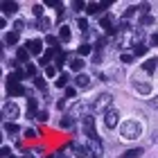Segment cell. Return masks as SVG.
<instances>
[{"mask_svg": "<svg viewBox=\"0 0 158 158\" xmlns=\"http://www.w3.org/2000/svg\"><path fill=\"white\" fill-rule=\"evenodd\" d=\"M45 43H48V45H52V48H56L59 39H56V36H50V34H48V36H45Z\"/></svg>", "mask_w": 158, "mask_h": 158, "instance_id": "obj_34", "label": "cell"}, {"mask_svg": "<svg viewBox=\"0 0 158 158\" xmlns=\"http://www.w3.org/2000/svg\"><path fill=\"white\" fill-rule=\"evenodd\" d=\"M45 77H48V79H54V77H56V68H54V66H48V68H45Z\"/></svg>", "mask_w": 158, "mask_h": 158, "instance_id": "obj_32", "label": "cell"}, {"mask_svg": "<svg viewBox=\"0 0 158 158\" xmlns=\"http://www.w3.org/2000/svg\"><path fill=\"white\" fill-rule=\"evenodd\" d=\"M56 158H66V156H63V154H56Z\"/></svg>", "mask_w": 158, "mask_h": 158, "instance_id": "obj_45", "label": "cell"}, {"mask_svg": "<svg viewBox=\"0 0 158 158\" xmlns=\"http://www.w3.org/2000/svg\"><path fill=\"white\" fill-rule=\"evenodd\" d=\"M59 129H73V115H63L61 118V122H59Z\"/></svg>", "mask_w": 158, "mask_h": 158, "instance_id": "obj_18", "label": "cell"}, {"mask_svg": "<svg viewBox=\"0 0 158 158\" xmlns=\"http://www.w3.org/2000/svg\"><path fill=\"white\" fill-rule=\"evenodd\" d=\"M7 93L11 97H20V95H27V88H23L18 81H16V75H9L7 77Z\"/></svg>", "mask_w": 158, "mask_h": 158, "instance_id": "obj_2", "label": "cell"}, {"mask_svg": "<svg viewBox=\"0 0 158 158\" xmlns=\"http://www.w3.org/2000/svg\"><path fill=\"white\" fill-rule=\"evenodd\" d=\"M66 59H68V52H61V54H56V66H63V63H66Z\"/></svg>", "mask_w": 158, "mask_h": 158, "instance_id": "obj_31", "label": "cell"}, {"mask_svg": "<svg viewBox=\"0 0 158 158\" xmlns=\"http://www.w3.org/2000/svg\"><path fill=\"white\" fill-rule=\"evenodd\" d=\"M113 102V95L111 93H102V95L95 97V102H93V109L97 113H104V109H109V104Z\"/></svg>", "mask_w": 158, "mask_h": 158, "instance_id": "obj_3", "label": "cell"}, {"mask_svg": "<svg viewBox=\"0 0 158 158\" xmlns=\"http://www.w3.org/2000/svg\"><path fill=\"white\" fill-rule=\"evenodd\" d=\"M75 84L79 86V88H86V86L90 84V77H88V75H77V79H75Z\"/></svg>", "mask_w": 158, "mask_h": 158, "instance_id": "obj_17", "label": "cell"}, {"mask_svg": "<svg viewBox=\"0 0 158 158\" xmlns=\"http://www.w3.org/2000/svg\"><path fill=\"white\" fill-rule=\"evenodd\" d=\"M30 50H27V48H18L16 50V61L18 63H27V61H30Z\"/></svg>", "mask_w": 158, "mask_h": 158, "instance_id": "obj_12", "label": "cell"}, {"mask_svg": "<svg viewBox=\"0 0 158 158\" xmlns=\"http://www.w3.org/2000/svg\"><path fill=\"white\" fill-rule=\"evenodd\" d=\"M120 59H122V63H131V61L135 59V56H133V54H122Z\"/></svg>", "mask_w": 158, "mask_h": 158, "instance_id": "obj_35", "label": "cell"}, {"mask_svg": "<svg viewBox=\"0 0 158 158\" xmlns=\"http://www.w3.org/2000/svg\"><path fill=\"white\" fill-rule=\"evenodd\" d=\"M93 61H95V63H99V61H102V54H99V52H95V54H93Z\"/></svg>", "mask_w": 158, "mask_h": 158, "instance_id": "obj_44", "label": "cell"}, {"mask_svg": "<svg viewBox=\"0 0 158 158\" xmlns=\"http://www.w3.org/2000/svg\"><path fill=\"white\" fill-rule=\"evenodd\" d=\"M104 45H106V39L102 36V39H97V41H95V45H93V50H95V52H102V48H104Z\"/></svg>", "mask_w": 158, "mask_h": 158, "instance_id": "obj_26", "label": "cell"}, {"mask_svg": "<svg viewBox=\"0 0 158 158\" xmlns=\"http://www.w3.org/2000/svg\"><path fill=\"white\" fill-rule=\"evenodd\" d=\"M129 30V23H127V20H122V23L118 25V32H127Z\"/></svg>", "mask_w": 158, "mask_h": 158, "instance_id": "obj_38", "label": "cell"}, {"mask_svg": "<svg viewBox=\"0 0 158 158\" xmlns=\"http://www.w3.org/2000/svg\"><path fill=\"white\" fill-rule=\"evenodd\" d=\"M152 45H156V48H158V32H154V34H152Z\"/></svg>", "mask_w": 158, "mask_h": 158, "instance_id": "obj_41", "label": "cell"}, {"mask_svg": "<svg viewBox=\"0 0 158 158\" xmlns=\"http://www.w3.org/2000/svg\"><path fill=\"white\" fill-rule=\"evenodd\" d=\"M140 133H142V127H140L138 120H127V122H122L120 135H122L124 140H135V138H140Z\"/></svg>", "mask_w": 158, "mask_h": 158, "instance_id": "obj_1", "label": "cell"}, {"mask_svg": "<svg viewBox=\"0 0 158 158\" xmlns=\"http://www.w3.org/2000/svg\"><path fill=\"white\" fill-rule=\"evenodd\" d=\"M90 52H93V45H88V43L79 45V50H77V54H79V56H88Z\"/></svg>", "mask_w": 158, "mask_h": 158, "instance_id": "obj_21", "label": "cell"}, {"mask_svg": "<svg viewBox=\"0 0 158 158\" xmlns=\"http://www.w3.org/2000/svg\"><path fill=\"white\" fill-rule=\"evenodd\" d=\"M48 158H56V156H48Z\"/></svg>", "mask_w": 158, "mask_h": 158, "instance_id": "obj_47", "label": "cell"}, {"mask_svg": "<svg viewBox=\"0 0 158 158\" xmlns=\"http://www.w3.org/2000/svg\"><path fill=\"white\" fill-rule=\"evenodd\" d=\"M34 86H36L39 90H45V79L43 77H34Z\"/></svg>", "mask_w": 158, "mask_h": 158, "instance_id": "obj_28", "label": "cell"}, {"mask_svg": "<svg viewBox=\"0 0 158 158\" xmlns=\"http://www.w3.org/2000/svg\"><path fill=\"white\" fill-rule=\"evenodd\" d=\"M18 11V2H5L2 5V14H16Z\"/></svg>", "mask_w": 158, "mask_h": 158, "instance_id": "obj_19", "label": "cell"}, {"mask_svg": "<svg viewBox=\"0 0 158 158\" xmlns=\"http://www.w3.org/2000/svg\"><path fill=\"white\" fill-rule=\"evenodd\" d=\"M135 93H140V95H149L152 93V81H135Z\"/></svg>", "mask_w": 158, "mask_h": 158, "instance_id": "obj_9", "label": "cell"}, {"mask_svg": "<svg viewBox=\"0 0 158 158\" xmlns=\"http://www.w3.org/2000/svg\"><path fill=\"white\" fill-rule=\"evenodd\" d=\"M39 25H41V30H48V27H50V18H45V16H43Z\"/></svg>", "mask_w": 158, "mask_h": 158, "instance_id": "obj_36", "label": "cell"}, {"mask_svg": "<svg viewBox=\"0 0 158 158\" xmlns=\"http://www.w3.org/2000/svg\"><path fill=\"white\" fill-rule=\"evenodd\" d=\"M43 45H45V41H41V39H32V41H27V50H30V54L32 56H41L43 52Z\"/></svg>", "mask_w": 158, "mask_h": 158, "instance_id": "obj_6", "label": "cell"}, {"mask_svg": "<svg viewBox=\"0 0 158 158\" xmlns=\"http://www.w3.org/2000/svg\"><path fill=\"white\" fill-rule=\"evenodd\" d=\"M5 131H7V133H18L20 127H18V124H11V122H5Z\"/></svg>", "mask_w": 158, "mask_h": 158, "instance_id": "obj_24", "label": "cell"}, {"mask_svg": "<svg viewBox=\"0 0 158 158\" xmlns=\"http://www.w3.org/2000/svg\"><path fill=\"white\" fill-rule=\"evenodd\" d=\"M32 14H34L36 18H43V5H34V7H32Z\"/></svg>", "mask_w": 158, "mask_h": 158, "instance_id": "obj_29", "label": "cell"}, {"mask_svg": "<svg viewBox=\"0 0 158 158\" xmlns=\"http://www.w3.org/2000/svg\"><path fill=\"white\" fill-rule=\"evenodd\" d=\"M77 95V93H75V88H66V99H73Z\"/></svg>", "mask_w": 158, "mask_h": 158, "instance_id": "obj_39", "label": "cell"}, {"mask_svg": "<svg viewBox=\"0 0 158 158\" xmlns=\"http://www.w3.org/2000/svg\"><path fill=\"white\" fill-rule=\"evenodd\" d=\"M18 41H20V34H18V32H14V30H11V32H7V34H5V45H16Z\"/></svg>", "mask_w": 158, "mask_h": 158, "instance_id": "obj_13", "label": "cell"}, {"mask_svg": "<svg viewBox=\"0 0 158 158\" xmlns=\"http://www.w3.org/2000/svg\"><path fill=\"white\" fill-rule=\"evenodd\" d=\"M70 68H73L75 73H79V75H81V70H84V59H81V56H77V59H73V63H70Z\"/></svg>", "mask_w": 158, "mask_h": 158, "instance_id": "obj_16", "label": "cell"}, {"mask_svg": "<svg viewBox=\"0 0 158 158\" xmlns=\"http://www.w3.org/2000/svg\"><path fill=\"white\" fill-rule=\"evenodd\" d=\"M23 27H25V20H20V18H18V20H14V27H11V30L20 34V30H23Z\"/></svg>", "mask_w": 158, "mask_h": 158, "instance_id": "obj_30", "label": "cell"}, {"mask_svg": "<svg viewBox=\"0 0 158 158\" xmlns=\"http://www.w3.org/2000/svg\"><path fill=\"white\" fill-rule=\"evenodd\" d=\"M77 27H79L84 34H88V20H86V18H79V20H77Z\"/></svg>", "mask_w": 158, "mask_h": 158, "instance_id": "obj_25", "label": "cell"}, {"mask_svg": "<svg viewBox=\"0 0 158 158\" xmlns=\"http://www.w3.org/2000/svg\"><path fill=\"white\" fill-rule=\"evenodd\" d=\"M27 77H36V66H34V63H27Z\"/></svg>", "mask_w": 158, "mask_h": 158, "instance_id": "obj_33", "label": "cell"}, {"mask_svg": "<svg viewBox=\"0 0 158 158\" xmlns=\"http://www.w3.org/2000/svg\"><path fill=\"white\" fill-rule=\"evenodd\" d=\"M118 122H120V113H118L115 109H109V111H106V115H104V124H106V129H115Z\"/></svg>", "mask_w": 158, "mask_h": 158, "instance_id": "obj_5", "label": "cell"}, {"mask_svg": "<svg viewBox=\"0 0 158 158\" xmlns=\"http://www.w3.org/2000/svg\"><path fill=\"white\" fill-rule=\"evenodd\" d=\"M68 75H59V77H56V81H54V86H56V88H68Z\"/></svg>", "mask_w": 158, "mask_h": 158, "instance_id": "obj_22", "label": "cell"}, {"mask_svg": "<svg viewBox=\"0 0 158 158\" xmlns=\"http://www.w3.org/2000/svg\"><path fill=\"white\" fill-rule=\"evenodd\" d=\"M154 106H156V109H158V99H156V104H154Z\"/></svg>", "mask_w": 158, "mask_h": 158, "instance_id": "obj_46", "label": "cell"}, {"mask_svg": "<svg viewBox=\"0 0 158 158\" xmlns=\"http://www.w3.org/2000/svg\"><path fill=\"white\" fill-rule=\"evenodd\" d=\"M70 39H73V32H70V27H68V25H61V30H59V41L68 43Z\"/></svg>", "mask_w": 158, "mask_h": 158, "instance_id": "obj_14", "label": "cell"}, {"mask_svg": "<svg viewBox=\"0 0 158 158\" xmlns=\"http://www.w3.org/2000/svg\"><path fill=\"white\" fill-rule=\"evenodd\" d=\"M90 158H97V156H90Z\"/></svg>", "mask_w": 158, "mask_h": 158, "instance_id": "obj_48", "label": "cell"}, {"mask_svg": "<svg viewBox=\"0 0 158 158\" xmlns=\"http://www.w3.org/2000/svg\"><path fill=\"white\" fill-rule=\"evenodd\" d=\"M104 7L102 5H97V2H90V5H86V14H97V11H102Z\"/></svg>", "mask_w": 158, "mask_h": 158, "instance_id": "obj_23", "label": "cell"}, {"mask_svg": "<svg viewBox=\"0 0 158 158\" xmlns=\"http://www.w3.org/2000/svg\"><path fill=\"white\" fill-rule=\"evenodd\" d=\"M25 138H36V131H34V129H27V131H25Z\"/></svg>", "mask_w": 158, "mask_h": 158, "instance_id": "obj_40", "label": "cell"}, {"mask_svg": "<svg viewBox=\"0 0 158 158\" xmlns=\"http://www.w3.org/2000/svg\"><path fill=\"white\" fill-rule=\"evenodd\" d=\"M140 25H154V16L152 14H145V16L140 18Z\"/></svg>", "mask_w": 158, "mask_h": 158, "instance_id": "obj_27", "label": "cell"}, {"mask_svg": "<svg viewBox=\"0 0 158 158\" xmlns=\"http://www.w3.org/2000/svg\"><path fill=\"white\" fill-rule=\"evenodd\" d=\"M156 66H158V59H156V56H152V59H147L145 63H142V70H145L147 75H154V73H156Z\"/></svg>", "mask_w": 158, "mask_h": 158, "instance_id": "obj_10", "label": "cell"}, {"mask_svg": "<svg viewBox=\"0 0 158 158\" xmlns=\"http://www.w3.org/2000/svg\"><path fill=\"white\" fill-rule=\"evenodd\" d=\"M81 124H84V131L88 133V138H97V131H95V118H93V115H84V118H81Z\"/></svg>", "mask_w": 158, "mask_h": 158, "instance_id": "obj_4", "label": "cell"}, {"mask_svg": "<svg viewBox=\"0 0 158 158\" xmlns=\"http://www.w3.org/2000/svg\"><path fill=\"white\" fill-rule=\"evenodd\" d=\"M138 156H142V149H140V147L129 149V152H124V154H122V158H138Z\"/></svg>", "mask_w": 158, "mask_h": 158, "instance_id": "obj_20", "label": "cell"}, {"mask_svg": "<svg viewBox=\"0 0 158 158\" xmlns=\"http://www.w3.org/2000/svg\"><path fill=\"white\" fill-rule=\"evenodd\" d=\"M39 120H41V122H48V113L41 111V113H39Z\"/></svg>", "mask_w": 158, "mask_h": 158, "instance_id": "obj_43", "label": "cell"}, {"mask_svg": "<svg viewBox=\"0 0 158 158\" xmlns=\"http://www.w3.org/2000/svg\"><path fill=\"white\" fill-rule=\"evenodd\" d=\"M73 9H75V11H84L86 5H84V2H73Z\"/></svg>", "mask_w": 158, "mask_h": 158, "instance_id": "obj_37", "label": "cell"}, {"mask_svg": "<svg viewBox=\"0 0 158 158\" xmlns=\"http://www.w3.org/2000/svg\"><path fill=\"white\" fill-rule=\"evenodd\" d=\"M27 118H39V102L34 97H30V102H27Z\"/></svg>", "mask_w": 158, "mask_h": 158, "instance_id": "obj_8", "label": "cell"}, {"mask_svg": "<svg viewBox=\"0 0 158 158\" xmlns=\"http://www.w3.org/2000/svg\"><path fill=\"white\" fill-rule=\"evenodd\" d=\"M133 11H135V9H133V7H131V9H127L124 14H122V16H124V18H131V16H133Z\"/></svg>", "mask_w": 158, "mask_h": 158, "instance_id": "obj_42", "label": "cell"}, {"mask_svg": "<svg viewBox=\"0 0 158 158\" xmlns=\"http://www.w3.org/2000/svg\"><path fill=\"white\" fill-rule=\"evenodd\" d=\"M68 147L75 149L77 158H86V156H88V147H86V145H75V142H68Z\"/></svg>", "mask_w": 158, "mask_h": 158, "instance_id": "obj_11", "label": "cell"}, {"mask_svg": "<svg viewBox=\"0 0 158 158\" xmlns=\"http://www.w3.org/2000/svg\"><path fill=\"white\" fill-rule=\"evenodd\" d=\"M145 54H147L145 43H133V56H145Z\"/></svg>", "mask_w": 158, "mask_h": 158, "instance_id": "obj_15", "label": "cell"}, {"mask_svg": "<svg viewBox=\"0 0 158 158\" xmlns=\"http://www.w3.org/2000/svg\"><path fill=\"white\" fill-rule=\"evenodd\" d=\"M2 111H5V118H7V120H11V122H14V120H16V118L20 115V109H18V104H14V102H7Z\"/></svg>", "mask_w": 158, "mask_h": 158, "instance_id": "obj_7", "label": "cell"}]
</instances>
